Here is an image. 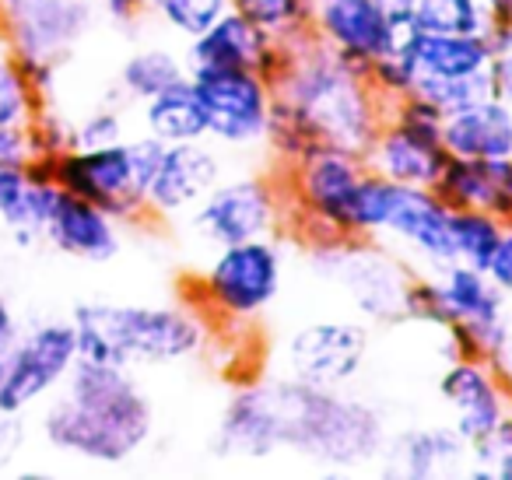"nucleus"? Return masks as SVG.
<instances>
[{
  "instance_id": "1",
  "label": "nucleus",
  "mask_w": 512,
  "mask_h": 480,
  "mask_svg": "<svg viewBox=\"0 0 512 480\" xmlns=\"http://www.w3.org/2000/svg\"><path fill=\"white\" fill-rule=\"evenodd\" d=\"M155 407L130 368L85 361L71 368L60 396L43 410V438L60 456L123 466L151 442Z\"/></svg>"
},
{
  "instance_id": "2",
  "label": "nucleus",
  "mask_w": 512,
  "mask_h": 480,
  "mask_svg": "<svg viewBox=\"0 0 512 480\" xmlns=\"http://www.w3.org/2000/svg\"><path fill=\"white\" fill-rule=\"evenodd\" d=\"M274 102L292 109L320 148L362 158L386 123V102L369 74L344 64L313 36L292 43V60L274 81Z\"/></svg>"
},
{
  "instance_id": "3",
  "label": "nucleus",
  "mask_w": 512,
  "mask_h": 480,
  "mask_svg": "<svg viewBox=\"0 0 512 480\" xmlns=\"http://www.w3.org/2000/svg\"><path fill=\"white\" fill-rule=\"evenodd\" d=\"M78 354L102 365H176L193 361L214 344V326L186 298L162 305L85 302L71 316Z\"/></svg>"
},
{
  "instance_id": "4",
  "label": "nucleus",
  "mask_w": 512,
  "mask_h": 480,
  "mask_svg": "<svg viewBox=\"0 0 512 480\" xmlns=\"http://www.w3.org/2000/svg\"><path fill=\"white\" fill-rule=\"evenodd\" d=\"M278 407L281 452H295L330 470H355L386 452V421L369 400L341 389L278 375L271 379Z\"/></svg>"
},
{
  "instance_id": "5",
  "label": "nucleus",
  "mask_w": 512,
  "mask_h": 480,
  "mask_svg": "<svg viewBox=\"0 0 512 480\" xmlns=\"http://www.w3.org/2000/svg\"><path fill=\"white\" fill-rule=\"evenodd\" d=\"M285 284V256L274 235L232 242L214 253L204 270L183 281V298L211 319L218 330L253 326L281 295Z\"/></svg>"
},
{
  "instance_id": "6",
  "label": "nucleus",
  "mask_w": 512,
  "mask_h": 480,
  "mask_svg": "<svg viewBox=\"0 0 512 480\" xmlns=\"http://www.w3.org/2000/svg\"><path fill=\"white\" fill-rule=\"evenodd\" d=\"M162 151L165 144L151 134L106 148H67L50 158V176L60 190L92 200L123 225H144L151 221L148 186L158 172Z\"/></svg>"
},
{
  "instance_id": "7",
  "label": "nucleus",
  "mask_w": 512,
  "mask_h": 480,
  "mask_svg": "<svg viewBox=\"0 0 512 480\" xmlns=\"http://www.w3.org/2000/svg\"><path fill=\"white\" fill-rule=\"evenodd\" d=\"M369 172L362 155L337 148H316L292 165H278V186L285 197V225L295 228L306 246L351 242V200Z\"/></svg>"
},
{
  "instance_id": "8",
  "label": "nucleus",
  "mask_w": 512,
  "mask_h": 480,
  "mask_svg": "<svg viewBox=\"0 0 512 480\" xmlns=\"http://www.w3.org/2000/svg\"><path fill=\"white\" fill-rule=\"evenodd\" d=\"M78 358L71 319H46L25 333L18 330L0 347V417H18L60 393Z\"/></svg>"
},
{
  "instance_id": "9",
  "label": "nucleus",
  "mask_w": 512,
  "mask_h": 480,
  "mask_svg": "<svg viewBox=\"0 0 512 480\" xmlns=\"http://www.w3.org/2000/svg\"><path fill=\"white\" fill-rule=\"evenodd\" d=\"M186 218L193 239L221 249L260 235H278V228H285V197L278 176H221Z\"/></svg>"
},
{
  "instance_id": "10",
  "label": "nucleus",
  "mask_w": 512,
  "mask_h": 480,
  "mask_svg": "<svg viewBox=\"0 0 512 480\" xmlns=\"http://www.w3.org/2000/svg\"><path fill=\"white\" fill-rule=\"evenodd\" d=\"M92 0H0V39L18 64H50L64 71L95 29Z\"/></svg>"
},
{
  "instance_id": "11",
  "label": "nucleus",
  "mask_w": 512,
  "mask_h": 480,
  "mask_svg": "<svg viewBox=\"0 0 512 480\" xmlns=\"http://www.w3.org/2000/svg\"><path fill=\"white\" fill-rule=\"evenodd\" d=\"M190 85L207 120V141L225 148H256L267 141L274 116V85L249 67L190 71Z\"/></svg>"
},
{
  "instance_id": "12",
  "label": "nucleus",
  "mask_w": 512,
  "mask_h": 480,
  "mask_svg": "<svg viewBox=\"0 0 512 480\" xmlns=\"http://www.w3.org/2000/svg\"><path fill=\"white\" fill-rule=\"evenodd\" d=\"M309 249H313V267L341 284L362 316L379 323L400 319L411 270L397 256L379 249L376 242H316Z\"/></svg>"
},
{
  "instance_id": "13",
  "label": "nucleus",
  "mask_w": 512,
  "mask_h": 480,
  "mask_svg": "<svg viewBox=\"0 0 512 480\" xmlns=\"http://www.w3.org/2000/svg\"><path fill=\"white\" fill-rule=\"evenodd\" d=\"M369 358V330L358 319H313L281 347L285 375L313 386L344 389L362 375Z\"/></svg>"
},
{
  "instance_id": "14",
  "label": "nucleus",
  "mask_w": 512,
  "mask_h": 480,
  "mask_svg": "<svg viewBox=\"0 0 512 480\" xmlns=\"http://www.w3.org/2000/svg\"><path fill=\"white\" fill-rule=\"evenodd\" d=\"M313 39L369 74L404 39V25L379 0H313Z\"/></svg>"
},
{
  "instance_id": "15",
  "label": "nucleus",
  "mask_w": 512,
  "mask_h": 480,
  "mask_svg": "<svg viewBox=\"0 0 512 480\" xmlns=\"http://www.w3.org/2000/svg\"><path fill=\"white\" fill-rule=\"evenodd\" d=\"M439 396L467 445L488 442L512 414V400L491 361L449 358L446 372L439 375Z\"/></svg>"
},
{
  "instance_id": "16",
  "label": "nucleus",
  "mask_w": 512,
  "mask_h": 480,
  "mask_svg": "<svg viewBox=\"0 0 512 480\" xmlns=\"http://www.w3.org/2000/svg\"><path fill=\"white\" fill-rule=\"evenodd\" d=\"M292 60V43H278L260 25H253L239 11H225L218 22L186 46V67L207 71V67H249L264 74L267 81H278L281 71Z\"/></svg>"
},
{
  "instance_id": "17",
  "label": "nucleus",
  "mask_w": 512,
  "mask_h": 480,
  "mask_svg": "<svg viewBox=\"0 0 512 480\" xmlns=\"http://www.w3.org/2000/svg\"><path fill=\"white\" fill-rule=\"evenodd\" d=\"M221 176H225L221 172V158L214 148H207V137L204 141L165 144L158 172L148 186L151 221L186 218Z\"/></svg>"
},
{
  "instance_id": "18",
  "label": "nucleus",
  "mask_w": 512,
  "mask_h": 480,
  "mask_svg": "<svg viewBox=\"0 0 512 480\" xmlns=\"http://www.w3.org/2000/svg\"><path fill=\"white\" fill-rule=\"evenodd\" d=\"M214 452L225 459H271L281 452L278 407H274L271 379H249L235 386L221 407L214 428Z\"/></svg>"
},
{
  "instance_id": "19",
  "label": "nucleus",
  "mask_w": 512,
  "mask_h": 480,
  "mask_svg": "<svg viewBox=\"0 0 512 480\" xmlns=\"http://www.w3.org/2000/svg\"><path fill=\"white\" fill-rule=\"evenodd\" d=\"M43 242H50L57 253L74 256V260L109 263L123 246V221L92 200L60 190L50 218H46Z\"/></svg>"
},
{
  "instance_id": "20",
  "label": "nucleus",
  "mask_w": 512,
  "mask_h": 480,
  "mask_svg": "<svg viewBox=\"0 0 512 480\" xmlns=\"http://www.w3.org/2000/svg\"><path fill=\"white\" fill-rule=\"evenodd\" d=\"M449 162V151L442 144V134H428V130L407 127L400 120H390L379 127L372 148L365 151V165L379 176L393 179L400 186H421L432 190L435 179L442 176Z\"/></svg>"
},
{
  "instance_id": "21",
  "label": "nucleus",
  "mask_w": 512,
  "mask_h": 480,
  "mask_svg": "<svg viewBox=\"0 0 512 480\" xmlns=\"http://www.w3.org/2000/svg\"><path fill=\"white\" fill-rule=\"evenodd\" d=\"M386 239L400 242L428 270H439L456 260L453 235H449V207L435 197V190L400 186L397 207L386 225Z\"/></svg>"
},
{
  "instance_id": "22",
  "label": "nucleus",
  "mask_w": 512,
  "mask_h": 480,
  "mask_svg": "<svg viewBox=\"0 0 512 480\" xmlns=\"http://www.w3.org/2000/svg\"><path fill=\"white\" fill-rule=\"evenodd\" d=\"M57 193L60 186L53 183L46 158H32L29 165H0V221L18 246L43 242Z\"/></svg>"
},
{
  "instance_id": "23",
  "label": "nucleus",
  "mask_w": 512,
  "mask_h": 480,
  "mask_svg": "<svg viewBox=\"0 0 512 480\" xmlns=\"http://www.w3.org/2000/svg\"><path fill=\"white\" fill-rule=\"evenodd\" d=\"M435 197L449 207L488 211L509 225L512 218V155L509 158H453L435 179Z\"/></svg>"
},
{
  "instance_id": "24",
  "label": "nucleus",
  "mask_w": 512,
  "mask_h": 480,
  "mask_svg": "<svg viewBox=\"0 0 512 480\" xmlns=\"http://www.w3.org/2000/svg\"><path fill=\"white\" fill-rule=\"evenodd\" d=\"M470 463V445L453 424H421L393 438L386 452V470L397 477H442L460 473Z\"/></svg>"
},
{
  "instance_id": "25",
  "label": "nucleus",
  "mask_w": 512,
  "mask_h": 480,
  "mask_svg": "<svg viewBox=\"0 0 512 480\" xmlns=\"http://www.w3.org/2000/svg\"><path fill=\"white\" fill-rule=\"evenodd\" d=\"M442 144L453 158H509L512 106L488 95L460 113H449L442 123Z\"/></svg>"
},
{
  "instance_id": "26",
  "label": "nucleus",
  "mask_w": 512,
  "mask_h": 480,
  "mask_svg": "<svg viewBox=\"0 0 512 480\" xmlns=\"http://www.w3.org/2000/svg\"><path fill=\"white\" fill-rule=\"evenodd\" d=\"M421 78H470L484 74L491 64V46L484 36H435V32H411L404 39Z\"/></svg>"
},
{
  "instance_id": "27",
  "label": "nucleus",
  "mask_w": 512,
  "mask_h": 480,
  "mask_svg": "<svg viewBox=\"0 0 512 480\" xmlns=\"http://www.w3.org/2000/svg\"><path fill=\"white\" fill-rule=\"evenodd\" d=\"M435 281H439L449 323H477V319L509 316V305H505L509 298L491 284V277L484 274L481 267L453 260L435 270ZM446 326H442V330H446Z\"/></svg>"
},
{
  "instance_id": "28",
  "label": "nucleus",
  "mask_w": 512,
  "mask_h": 480,
  "mask_svg": "<svg viewBox=\"0 0 512 480\" xmlns=\"http://www.w3.org/2000/svg\"><path fill=\"white\" fill-rule=\"evenodd\" d=\"M141 123H144V134L158 137L162 144L204 141L207 137L204 109H200V99L193 92L190 78H183L179 85L165 88V92L151 95L148 102H141Z\"/></svg>"
},
{
  "instance_id": "29",
  "label": "nucleus",
  "mask_w": 512,
  "mask_h": 480,
  "mask_svg": "<svg viewBox=\"0 0 512 480\" xmlns=\"http://www.w3.org/2000/svg\"><path fill=\"white\" fill-rule=\"evenodd\" d=\"M183 78H190L186 57H176V53L162 50V46H148V50H137L123 60L120 92L127 95L130 102H148L151 95L179 85Z\"/></svg>"
},
{
  "instance_id": "30",
  "label": "nucleus",
  "mask_w": 512,
  "mask_h": 480,
  "mask_svg": "<svg viewBox=\"0 0 512 480\" xmlns=\"http://www.w3.org/2000/svg\"><path fill=\"white\" fill-rule=\"evenodd\" d=\"M407 29L435 36H484L488 11L484 0H414Z\"/></svg>"
},
{
  "instance_id": "31",
  "label": "nucleus",
  "mask_w": 512,
  "mask_h": 480,
  "mask_svg": "<svg viewBox=\"0 0 512 480\" xmlns=\"http://www.w3.org/2000/svg\"><path fill=\"white\" fill-rule=\"evenodd\" d=\"M232 8L278 43L313 36V0H232Z\"/></svg>"
},
{
  "instance_id": "32",
  "label": "nucleus",
  "mask_w": 512,
  "mask_h": 480,
  "mask_svg": "<svg viewBox=\"0 0 512 480\" xmlns=\"http://www.w3.org/2000/svg\"><path fill=\"white\" fill-rule=\"evenodd\" d=\"M505 232V221L495 218L488 211H474V207H460L449 211V235H453V253L460 263L470 267H488V260L495 256L498 239Z\"/></svg>"
},
{
  "instance_id": "33",
  "label": "nucleus",
  "mask_w": 512,
  "mask_h": 480,
  "mask_svg": "<svg viewBox=\"0 0 512 480\" xmlns=\"http://www.w3.org/2000/svg\"><path fill=\"white\" fill-rule=\"evenodd\" d=\"M39 106H43V99L32 92L18 57L8 50V43L0 39V123L29 127V120L36 116Z\"/></svg>"
},
{
  "instance_id": "34",
  "label": "nucleus",
  "mask_w": 512,
  "mask_h": 480,
  "mask_svg": "<svg viewBox=\"0 0 512 480\" xmlns=\"http://www.w3.org/2000/svg\"><path fill=\"white\" fill-rule=\"evenodd\" d=\"M148 11H155L176 36L197 39L225 11H232V0H148Z\"/></svg>"
},
{
  "instance_id": "35",
  "label": "nucleus",
  "mask_w": 512,
  "mask_h": 480,
  "mask_svg": "<svg viewBox=\"0 0 512 480\" xmlns=\"http://www.w3.org/2000/svg\"><path fill=\"white\" fill-rule=\"evenodd\" d=\"M425 99H432L442 113H460V109L474 106V102L488 99L491 95V81L488 71L484 74H470V78H418V88Z\"/></svg>"
},
{
  "instance_id": "36",
  "label": "nucleus",
  "mask_w": 512,
  "mask_h": 480,
  "mask_svg": "<svg viewBox=\"0 0 512 480\" xmlns=\"http://www.w3.org/2000/svg\"><path fill=\"white\" fill-rule=\"evenodd\" d=\"M418 78H421L418 64L411 60V53H407L404 43L369 67L372 88H376V95L386 102V106H393V102H400L404 95H411L414 88H418Z\"/></svg>"
},
{
  "instance_id": "37",
  "label": "nucleus",
  "mask_w": 512,
  "mask_h": 480,
  "mask_svg": "<svg viewBox=\"0 0 512 480\" xmlns=\"http://www.w3.org/2000/svg\"><path fill=\"white\" fill-rule=\"evenodd\" d=\"M29 141L36 158H57L60 151L74 148V120H67L53 102H43L29 120Z\"/></svg>"
},
{
  "instance_id": "38",
  "label": "nucleus",
  "mask_w": 512,
  "mask_h": 480,
  "mask_svg": "<svg viewBox=\"0 0 512 480\" xmlns=\"http://www.w3.org/2000/svg\"><path fill=\"white\" fill-rule=\"evenodd\" d=\"M467 473L481 480H512V414L488 442L470 445Z\"/></svg>"
},
{
  "instance_id": "39",
  "label": "nucleus",
  "mask_w": 512,
  "mask_h": 480,
  "mask_svg": "<svg viewBox=\"0 0 512 480\" xmlns=\"http://www.w3.org/2000/svg\"><path fill=\"white\" fill-rule=\"evenodd\" d=\"M400 319H411V323H425V326H442L449 323L446 316V302H442V291H439V281H435V270L432 274H421L407 281L404 288V309H400Z\"/></svg>"
},
{
  "instance_id": "40",
  "label": "nucleus",
  "mask_w": 512,
  "mask_h": 480,
  "mask_svg": "<svg viewBox=\"0 0 512 480\" xmlns=\"http://www.w3.org/2000/svg\"><path fill=\"white\" fill-rule=\"evenodd\" d=\"M116 141H127L123 113L116 106H95L74 120V148H106Z\"/></svg>"
},
{
  "instance_id": "41",
  "label": "nucleus",
  "mask_w": 512,
  "mask_h": 480,
  "mask_svg": "<svg viewBox=\"0 0 512 480\" xmlns=\"http://www.w3.org/2000/svg\"><path fill=\"white\" fill-rule=\"evenodd\" d=\"M36 158L29 141V127L0 123V165H29Z\"/></svg>"
},
{
  "instance_id": "42",
  "label": "nucleus",
  "mask_w": 512,
  "mask_h": 480,
  "mask_svg": "<svg viewBox=\"0 0 512 480\" xmlns=\"http://www.w3.org/2000/svg\"><path fill=\"white\" fill-rule=\"evenodd\" d=\"M484 274H488L491 284L512 302V228L509 225H505L502 239H498V249L488 260V267H484Z\"/></svg>"
},
{
  "instance_id": "43",
  "label": "nucleus",
  "mask_w": 512,
  "mask_h": 480,
  "mask_svg": "<svg viewBox=\"0 0 512 480\" xmlns=\"http://www.w3.org/2000/svg\"><path fill=\"white\" fill-rule=\"evenodd\" d=\"M488 81H491V95L512 106V43L502 46L498 53H491Z\"/></svg>"
},
{
  "instance_id": "44",
  "label": "nucleus",
  "mask_w": 512,
  "mask_h": 480,
  "mask_svg": "<svg viewBox=\"0 0 512 480\" xmlns=\"http://www.w3.org/2000/svg\"><path fill=\"white\" fill-rule=\"evenodd\" d=\"M92 4L99 15H106L109 22H120V25L134 22V18H141L148 11V0H92Z\"/></svg>"
},
{
  "instance_id": "45",
  "label": "nucleus",
  "mask_w": 512,
  "mask_h": 480,
  "mask_svg": "<svg viewBox=\"0 0 512 480\" xmlns=\"http://www.w3.org/2000/svg\"><path fill=\"white\" fill-rule=\"evenodd\" d=\"M18 333V319H15V309H11L8 295L0 291V347L8 344L11 337Z\"/></svg>"
},
{
  "instance_id": "46",
  "label": "nucleus",
  "mask_w": 512,
  "mask_h": 480,
  "mask_svg": "<svg viewBox=\"0 0 512 480\" xmlns=\"http://www.w3.org/2000/svg\"><path fill=\"white\" fill-rule=\"evenodd\" d=\"M495 365V372H498V379H502V386H505V393H509V400H512V347L502 354V358H495L491 361Z\"/></svg>"
},
{
  "instance_id": "47",
  "label": "nucleus",
  "mask_w": 512,
  "mask_h": 480,
  "mask_svg": "<svg viewBox=\"0 0 512 480\" xmlns=\"http://www.w3.org/2000/svg\"><path fill=\"white\" fill-rule=\"evenodd\" d=\"M386 11H390L393 18H397L400 25L407 29V15H411V8H414V0H379Z\"/></svg>"
},
{
  "instance_id": "48",
  "label": "nucleus",
  "mask_w": 512,
  "mask_h": 480,
  "mask_svg": "<svg viewBox=\"0 0 512 480\" xmlns=\"http://www.w3.org/2000/svg\"><path fill=\"white\" fill-rule=\"evenodd\" d=\"M509 326H512V312H509Z\"/></svg>"
},
{
  "instance_id": "49",
  "label": "nucleus",
  "mask_w": 512,
  "mask_h": 480,
  "mask_svg": "<svg viewBox=\"0 0 512 480\" xmlns=\"http://www.w3.org/2000/svg\"><path fill=\"white\" fill-rule=\"evenodd\" d=\"M509 228H512V218H509Z\"/></svg>"
}]
</instances>
